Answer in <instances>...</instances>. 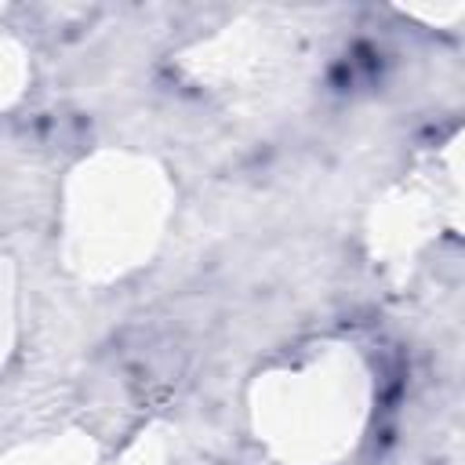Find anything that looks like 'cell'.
<instances>
[{"mask_svg": "<svg viewBox=\"0 0 465 465\" xmlns=\"http://www.w3.org/2000/svg\"><path fill=\"white\" fill-rule=\"evenodd\" d=\"M98 443L91 432L65 425L54 432L29 436L15 447H7L0 465H98Z\"/></svg>", "mask_w": 465, "mask_h": 465, "instance_id": "cell-6", "label": "cell"}, {"mask_svg": "<svg viewBox=\"0 0 465 465\" xmlns=\"http://www.w3.org/2000/svg\"><path fill=\"white\" fill-rule=\"evenodd\" d=\"M0 269H4V280H0V302H4V312H0V363L11 367L15 345H18V269H15V258L7 254Z\"/></svg>", "mask_w": 465, "mask_h": 465, "instance_id": "cell-8", "label": "cell"}, {"mask_svg": "<svg viewBox=\"0 0 465 465\" xmlns=\"http://www.w3.org/2000/svg\"><path fill=\"white\" fill-rule=\"evenodd\" d=\"M443 232L436 200L425 185L421 167L403 174L396 185H389L367 214V251L374 265L381 269H403L411 265L425 243H432Z\"/></svg>", "mask_w": 465, "mask_h": 465, "instance_id": "cell-3", "label": "cell"}, {"mask_svg": "<svg viewBox=\"0 0 465 465\" xmlns=\"http://www.w3.org/2000/svg\"><path fill=\"white\" fill-rule=\"evenodd\" d=\"M211 465H218V461H211Z\"/></svg>", "mask_w": 465, "mask_h": 465, "instance_id": "cell-10", "label": "cell"}, {"mask_svg": "<svg viewBox=\"0 0 465 465\" xmlns=\"http://www.w3.org/2000/svg\"><path fill=\"white\" fill-rule=\"evenodd\" d=\"M374 367L349 338H316L247 385V425L276 465H341L374 414Z\"/></svg>", "mask_w": 465, "mask_h": 465, "instance_id": "cell-2", "label": "cell"}, {"mask_svg": "<svg viewBox=\"0 0 465 465\" xmlns=\"http://www.w3.org/2000/svg\"><path fill=\"white\" fill-rule=\"evenodd\" d=\"M174 178L142 149L102 145L58 189V258L69 276L109 287L145 269L174 218Z\"/></svg>", "mask_w": 465, "mask_h": 465, "instance_id": "cell-1", "label": "cell"}, {"mask_svg": "<svg viewBox=\"0 0 465 465\" xmlns=\"http://www.w3.org/2000/svg\"><path fill=\"white\" fill-rule=\"evenodd\" d=\"M280 36L269 25H229L193 54H185L193 76L207 87H251L280 65Z\"/></svg>", "mask_w": 465, "mask_h": 465, "instance_id": "cell-4", "label": "cell"}, {"mask_svg": "<svg viewBox=\"0 0 465 465\" xmlns=\"http://www.w3.org/2000/svg\"><path fill=\"white\" fill-rule=\"evenodd\" d=\"M116 465H171V440L163 425H149L142 429L120 454Z\"/></svg>", "mask_w": 465, "mask_h": 465, "instance_id": "cell-9", "label": "cell"}, {"mask_svg": "<svg viewBox=\"0 0 465 465\" xmlns=\"http://www.w3.org/2000/svg\"><path fill=\"white\" fill-rule=\"evenodd\" d=\"M29 87V54L15 36L0 40V105L15 109V102Z\"/></svg>", "mask_w": 465, "mask_h": 465, "instance_id": "cell-7", "label": "cell"}, {"mask_svg": "<svg viewBox=\"0 0 465 465\" xmlns=\"http://www.w3.org/2000/svg\"><path fill=\"white\" fill-rule=\"evenodd\" d=\"M418 167L436 200L443 232L465 236V124L450 131Z\"/></svg>", "mask_w": 465, "mask_h": 465, "instance_id": "cell-5", "label": "cell"}]
</instances>
